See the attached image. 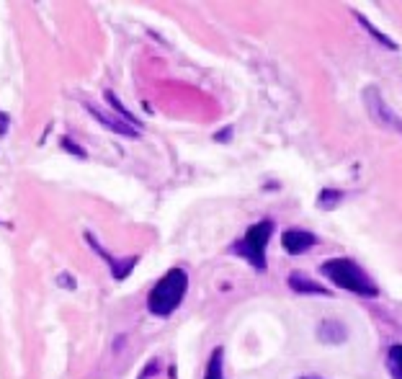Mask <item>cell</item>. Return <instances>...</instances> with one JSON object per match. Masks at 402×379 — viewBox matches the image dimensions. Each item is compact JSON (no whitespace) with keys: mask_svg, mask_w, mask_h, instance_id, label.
Returning <instances> with one entry per match:
<instances>
[{"mask_svg":"<svg viewBox=\"0 0 402 379\" xmlns=\"http://www.w3.org/2000/svg\"><path fill=\"white\" fill-rule=\"evenodd\" d=\"M343 201V191H336V189H322L320 191V199H318V207L320 209H333L336 204Z\"/></svg>","mask_w":402,"mask_h":379,"instance_id":"obj_14","label":"cell"},{"mask_svg":"<svg viewBox=\"0 0 402 379\" xmlns=\"http://www.w3.org/2000/svg\"><path fill=\"white\" fill-rule=\"evenodd\" d=\"M271 235H273V219H261V222H255V225H250V228L245 230L243 237L235 240L230 253L248 261L255 271H263L266 268V248H268Z\"/></svg>","mask_w":402,"mask_h":379,"instance_id":"obj_3","label":"cell"},{"mask_svg":"<svg viewBox=\"0 0 402 379\" xmlns=\"http://www.w3.org/2000/svg\"><path fill=\"white\" fill-rule=\"evenodd\" d=\"M356 21H358V24H361V26H364V29L369 31V34H372V37H374L376 41H379V44H384V47H390V49H400V47H397V44L392 41V39L384 37V34H382L379 29H376L374 24H369V21H366L364 16H361V13H356Z\"/></svg>","mask_w":402,"mask_h":379,"instance_id":"obj_11","label":"cell"},{"mask_svg":"<svg viewBox=\"0 0 402 379\" xmlns=\"http://www.w3.org/2000/svg\"><path fill=\"white\" fill-rule=\"evenodd\" d=\"M188 292V274L183 268H170L163 274L158 284L152 286L150 297H147V310L158 317H168L181 307L183 297Z\"/></svg>","mask_w":402,"mask_h":379,"instance_id":"obj_2","label":"cell"},{"mask_svg":"<svg viewBox=\"0 0 402 379\" xmlns=\"http://www.w3.org/2000/svg\"><path fill=\"white\" fill-rule=\"evenodd\" d=\"M281 243H284V250L289 256H300V253L309 250V248L318 243V237L312 235V232H307V230H286L284 237H281Z\"/></svg>","mask_w":402,"mask_h":379,"instance_id":"obj_5","label":"cell"},{"mask_svg":"<svg viewBox=\"0 0 402 379\" xmlns=\"http://www.w3.org/2000/svg\"><path fill=\"white\" fill-rule=\"evenodd\" d=\"M286 284L291 286V292L297 294H318V297H327V286L318 284V281H312L309 276H304L302 271H291L289 279H286Z\"/></svg>","mask_w":402,"mask_h":379,"instance_id":"obj_7","label":"cell"},{"mask_svg":"<svg viewBox=\"0 0 402 379\" xmlns=\"http://www.w3.org/2000/svg\"><path fill=\"white\" fill-rule=\"evenodd\" d=\"M320 274L325 276L330 284H336L338 289H346L358 297H376L379 289L372 281V276L366 274L361 266L351 261V258H333L320 266Z\"/></svg>","mask_w":402,"mask_h":379,"instance_id":"obj_1","label":"cell"},{"mask_svg":"<svg viewBox=\"0 0 402 379\" xmlns=\"http://www.w3.org/2000/svg\"><path fill=\"white\" fill-rule=\"evenodd\" d=\"M106 101H109V104H111L113 109H116L119 119H124V122L131 124V127H140V119H137V116H131L129 111H127V109L122 106V101H119V98H116V95H113L111 91H106Z\"/></svg>","mask_w":402,"mask_h":379,"instance_id":"obj_13","label":"cell"},{"mask_svg":"<svg viewBox=\"0 0 402 379\" xmlns=\"http://www.w3.org/2000/svg\"><path fill=\"white\" fill-rule=\"evenodd\" d=\"M204 379H225V374H222V349L212 351V359H209Z\"/></svg>","mask_w":402,"mask_h":379,"instance_id":"obj_12","label":"cell"},{"mask_svg":"<svg viewBox=\"0 0 402 379\" xmlns=\"http://www.w3.org/2000/svg\"><path fill=\"white\" fill-rule=\"evenodd\" d=\"M85 240H88V243H91V246L95 248V253H101L103 256V261H106V264L111 266V271H113V279H119V281H122L124 276L129 274L131 268H134V264H137V256H129L127 258V261H124V264H119V261H116V258L113 256H109V253H106V250H103L101 246H98V243H95V237L91 235V232H85Z\"/></svg>","mask_w":402,"mask_h":379,"instance_id":"obj_6","label":"cell"},{"mask_svg":"<svg viewBox=\"0 0 402 379\" xmlns=\"http://www.w3.org/2000/svg\"><path fill=\"white\" fill-rule=\"evenodd\" d=\"M364 104H366V109H369V114H372L374 122H379L382 127L392 129V132H397L402 137V119L394 114L390 106L384 104L382 93H379L376 88H366L364 91Z\"/></svg>","mask_w":402,"mask_h":379,"instance_id":"obj_4","label":"cell"},{"mask_svg":"<svg viewBox=\"0 0 402 379\" xmlns=\"http://www.w3.org/2000/svg\"><path fill=\"white\" fill-rule=\"evenodd\" d=\"M297 379H322V377H318V374H304V377H297Z\"/></svg>","mask_w":402,"mask_h":379,"instance_id":"obj_19","label":"cell"},{"mask_svg":"<svg viewBox=\"0 0 402 379\" xmlns=\"http://www.w3.org/2000/svg\"><path fill=\"white\" fill-rule=\"evenodd\" d=\"M230 132H232L230 127H227V129H222V132L217 134V140H230Z\"/></svg>","mask_w":402,"mask_h":379,"instance_id":"obj_18","label":"cell"},{"mask_svg":"<svg viewBox=\"0 0 402 379\" xmlns=\"http://www.w3.org/2000/svg\"><path fill=\"white\" fill-rule=\"evenodd\" d=\"M6 132H8V116L0 111V137H6Z\"/></svg>","mask_w":402,"mask_h":379,"instance_id":"obj_16","label":"cell"},{"mask_svg":"<svg viewBox=\"0 0 402 379\" xmlns=\"http://www.w3.org/2000/svg\"><path fill=\"white\" fill-rule=\"evenodd\" d=\"M88 111H91V116H93L95 122H101L103 127H109L111 132H116V134H122V137H140L137 134V127H131V124H127V122H119V119H111V116H106L103 111H98L95 106H88Z\"/></svg>","mask_w":402,"mask_h":379,"instance_id":"obj_9","label":"cell"},{"mask_svg":"<svg viewBox=\"0 0 402 379\" xmlns=\"http://www.w3.org/2000/svg\"><path fill=\"white\" fill-rule=\"evenodd\" d=\"M60 284L70 286V289H75V281H73V276H70V274H60Z\"/></svg>","mask_w":402,"mask_h":379,"instance_id":"obj_15","label":"cell"},{"mask_svg":"<svg viewBox=\"0 0 402 379\" xmlns=\"http://www.w3.org/2000/svg\"><path fill=\"white\" fill-rule=\"evenodd\" d=\"M62 145H65V147H70V150H73V152H75V155H77V158H85V152H83V150H80V147H75V145H73V142H70V140H65V142H62Z\"/></svg>","mask_w":402,"mask_h":379,"instance_id":"obj_17","label":"cell"},{"mask_svg":"<svg viewBox=\"0 0 402 379\" xmlns=\"http://www.w3.org/2000/svg\"><path fill=\"white\" fill-rule=\"evenodd\" d=\"M387 371L392 379H402V346H392L387 353Z\"/></svg>","mask_w":402,"mask_h":379,"instance_id":"obj_10","label":"cell"},{"mask_svg":"<svg viewBox=\"0 0 402 379\" xmlns=\"http://www.w3.org/2000/svg\"><path fill=\"white\" fill-rule=\"evenodd\" d=\"M346 335H348V331H346V325L340 320H336V317H327V320H322L318 325V338L322 343H343L346 341Z\"/></svg>","mask_w":402,"mask_h":379,"instance_id":"obj_8","label":"cell"}]
</instances>
